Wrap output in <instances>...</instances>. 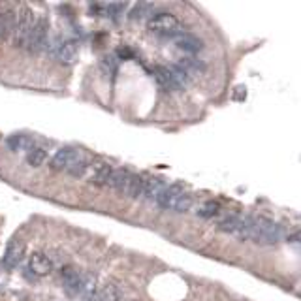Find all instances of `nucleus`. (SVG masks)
<instances>
[{"label": "nucleus", "mask_w": 301, "mask_h": 301, "mask_svg": "<svg viewBox=\"0 0 301 301\" xmlns=\"http://www.w3.org/2000/svg\"><path fill=\"white\" fill-rule=\"evenodd\" d=\"M241 241H254L258 245H277L284 237V230L265 216L245 215L236 234Z\"/></svg>", "instance_id": "obj_1"}, {"label": "nucleus", "mask_w": 301, "mask_h": 301, "mask_svg": "<svg viewBox=\"0 0 301 301\" xmlns=\"http://www.w3.org/2000/svg\"><path fill=\"white\" fill-rule=\"evenodd\" d=\"M155 201L158 203V207L170 209V211H175V213H187L194 203L192 196L187 194L181 187H177V185L166 187L162 192L158 194Z\"/></svg>", "instance_id": "obj_2"}, {"label": "nucleus", "mask_w": 301, "mask_h": 301, "mask_svg": "<svg viewBox=\"0 0 301 301\" xmlns=\"http://www.w3.org/2000/svg\"><path fill=\"white\" fill-rule=\"evenodd\" d=\"M147 29L150 34H157L160 38H175L181 34V21L170 12H160V14L153 15L147 23Z\"/></svg>", "instance_id": "obj_3"}, {"label": "nucleus", "mask_w": 301, "mask_h": 301, "mask_svg": "<svg viewBox=\"0 0 301 301\" xmlns=\"http://www.w3.org/2000/svg\"><path fill=\"white\" fill-rule=\"evenodd\" d=\"M155 78L166 91H179L188 83V76L181 72L177 66H157Z\"/></svg>", "instance_id": "obj_4"}, {"label": "nucleus", "mask_w": 301, "mask_h": 301, "mask_svg": "<svg viewBox=\"0 0 301 301\" xmlns=\"http://www.w3.org/2000/svg\"><path fill=\"white\" fill-rule=\"evenodd\" d=\"M34 12L29 6H21L17 10V25H15L14 36H15V45L25 47L27 45V38H29L30 30L34 27Z\"/></svg>", "instance_id": "obj_5"}, {"label": "nucleus", "mask_w": 301, "mask_h": 301, "mask_svg": "<svg viewBox=\"0 0 301 301\" xmlns=\"http://www.w3.org/2000/svg\"><path fill=\"white\" fill-rule=\"evenodd\" d=\"M47 36H49V23H47V19H36L29 38H27V45H25L27 51L34 53V55L42 53L47 47Z\"/></svg>", "instance_id": "obj_6"}, {"label": "nucleus", "mask_w": 301, "mask_h": 301, "mask_svg": "<svg viewBox=\"0 0 301 301\" xmlns=\"http://www.w3.org/2000/svg\"><path fill=\"white\" fill-rule=\"evenodd\" d=\"M111 172H113V168L106 162H89L85 170V177L89 183H93V185H98V187H108V181L111 177Z\"/></svg>", "instance_id": "obj_7"}, {"label": "nucleus", "mask_w": 301, "mask_h": 301, "mask_svg": "<svg viewBox=\"0 0 301 301\" xmlns=\"http://www.w3.org/2000/svg\"><path fill=\"white\" fill-rule=\"evenodd\" d=\"M81 155H79V150L72 149V147H64V149H60L55 153V157L51 158L49 162V168L51 170H55V172H68L72 164L76 160H79Z\"/></svg>", "instance_id": "obj_8"}, {"label": "nucleus", "mask_w": 301, "mask_h": 301, "mask_svg": "<svg viewBox=\"0 0 301 301\" xmlns=\"http://www.w3.org/2000/svg\"><path fill=\"white\" fill-rule=\"evenodd\" d=\"M23 254H25V243L21 239H12L6 247V252H4V258H2V264L6 269H15L17 265L21 264Z\"/></svg>", "instance_id": "obj_9"}, {"label": "nucleus", "mask_w": 301, "mask_h": 301, "mask_svg": "<svg viewBox=\"0 0 301 301\" xmlns=\"http://www.w3.org/2000/svg\"><path fill=\"white\" fill-rule=\"evenodd\" d=\"M81 277H83V271L76 267V265H64L60 267V279H62V284L68 290V294H79V284H81Z\"/></svg>", "instance_id": "obj_10"}, {"label": "nucleus", "mask_w": 301, "mask_h": 301, "mask_svg": "<svg viewBox=\"0 0 301 301\" xmlns=\"http://www.w3.org/2000/svg\"><path fill=\"white\" fill-rule=\"evenodd\" d=\"M29 269L38 277H45L53 271V260L43 252H34L29 260Z\"/></svg>", "instance_id": "obj_11"}, {"label": "nucleus", "mask_w": 301, "mask_h": 301, "mask_svg": "<svg viewBox=\"0 0 301 301\" xmlns=\"http://www.w3.org/2000/svg\"><path fill=\"white\" fill-rule=\"evenodd\" d=\"M175 45L179 47L181 51H185L188 55H196L203 49V42L201 38L194 36V34H187V32H181L175 36Z\"/></svg>", "instance_id": "obj_12"}, {"label": "nucleus", "mask_w": 301, "mask_h": 301, "mask_svg": "<svg viewBox=\"0 0 301 301\" xmlns=\"http://www.w3.org/2000/svg\"><path fill=\"white\" fill-rule=\"evenodd\" d=\"M57 55L62 64H73L79 57V43L76 40H68V42L60 43Z\"/></svg>", "instance_id": "obj_13"}, {"label": "nucleus", "mask_w": 301, "mask_h": 301, "mask_svg": "<svg viewBox=\"0 0 301 301\" xmlns=\"http://www.w3.org/2000/svg\"><path fill=\"white\" fill-rule=\"evenodd\" d=\"M98 292V279L93 273H83L81 277V284H79V294L83 295L85 299H94Z\"/></svg>", "instance_id": "obj_14"}, {"label": "nucleus", "mask_w": 301, "mask_h": 301, "mask_svg": "<svg viewBox=\"0 0 301 301\" xmlns=\"http://www.w3.org/2000/svg\"><path fill=\"white\" fill-rule=\"evenodd\" d=\"M130 175H132V173L126 172V170H121V168H119V170H113V172H111V177H109L108 181V187L117 190V192L124 194L126 192V187H128Z\"/></svg>", "instance_id": "obj_15"}, {"label": "nucleus", "mask_w": 301, "mask_h": 301, "mask_svg": "<svg viewBox=\"0 0 301 301\" xmlns=\"http://www.w3.org/2000/svg\"><path fill=\"white\" fill-rule=\"evenodd\" d=\"M15 25H17V10L8 8L4 12H0V29H2V38L14 34Z\"/></svg>", "instance_id": "obj_16"}, {"label": "nucleus", "mask_w": 301, "mask_h": 301, "mask_svg": "<svg viewBox=\"0 0 301 301\" xmlns=\"http://www.w3.org/2000/svg\"><path fill=\"white\" fill-rule=\"evenodd\" d=\"M177 68L190 78V76H200V73L205 72V62L200 60V58H196V57H187V58H183L179 64H177Z\"/></svg>", "instance_id": "obj_17"}, {"label": "nucleus", "mask_w": 301, "mask_h": 301, "mask_svg": "<svg viewBox=\"0 0 301 301\" xmlns=\"http://www.w3.org/2000/svg\"><path fill=\"white\" fill-rule=\"evenodd\" d=\"M153 10H155V4H150V2H137L136 6L128 12V19L134 23L150 19L153 17Z\"/></svg>", "instance_id": "obj_18"}, {"label": "nucleus", "mask_w": 301, "mask_h": 301, "mask_svg": "<svg viewBox=\"0 0 301 301\" xmlns=\"http://www.w3.org/2000/svg\"><path fill=\"white\" fill-rule=\"evenodd\" d=\"M166 188V183L160 177H145L143 185V198L147 200H157V196Z\"/></svg>", "instance_id": "obj_19"}, {"label": "nucleus", "mask_w": 301, "mask_h": 301, "mask_svg": "<svg viewBox=\"0 0 301 301\" xmlns=\"http://www.w3.org/2000/svg\"><path fill=\"white\" fill-rule=\"evenodd\" d=\"M143 185H145V177L143 175H130V181H128V187H126V192L124 196H128V198H141L143 196Z\"/></svg>", "instance_id": "obj_20"}, {"label": "nucleus", "mask_w": 301, "mask_h": 301, "mask_svg": "<svg viewBox=\"0 0 301 301\" xmlns=\"http://www.w3.org/2000/svg\"><path fill=\"white\" fill-rule=\"evenodd\" d=\"M96 297L100 301H121V292H119V288L115 286L113 282H106V284H102L98 288Z\"/></svg>", "instance_id": "obj_21"}, {"label": "nucleus", "mask_w": 301, "mask_h": 301, "mask_svg": "<svg viewBox=\"0 0 301 301\" xmlns=\"http://www.w3.org/2000/svg\"><path fill=\"white\" fill-rule=\"evenodd\" d=\"M241 215H228L224 216L220 222L216 224V228L224 232V234H237V230H239V224H241Z\"/></svg>", "instance_id": "obj_22"}, {"label": "nucleus", "mask_w": 301, "mask_h": 301, "mask_svg": "<svg viewBox=\"0 0 301 301\" xmlns=\"http://www.w3.org/2000/svg\"><path fill=\"white\" fill-rule=\"evenodd\" d=\"M8 147L12 150H21V149H32V139L27 134H14L8 137Z\"/></svg>", "instance_id": "obj_23"}, {"label": "nucleus", "mask_w": 301, "mask_h": 301, "mask_svg": "<svg viewBox=\"0 0 301 301\" xmlns=\"http://www.w3.org/2000/svg\"><path fill=\"white\" fill-rule=\"evenodd\" d=\"M47 160V153L40 147H32V149L27 153V164L32 166V168H40V166L45 164Z\"/></svg>", "instance_id": "obj_24"}, {"label": "nucleus", "mask_w": 301, "mask_h": 301, "mask_svg": "<svg viewBox=\"0 0 301 301\" xmlns=\"http://www.w3.org/2000/svg\"><path fill=\"white\" fill-rule=\"evenodd\" d=\"M218 213H220V203H216V201H207L198 209V216L201 218H215Z\"/></svg>", "instance_id": "obj_25"}, {"label": "nucleus", "mask_w": 301, "mask_h": 301, "mask_svg": "<svg viewBox=\"0 0 301 301\" xmlns=\"http://www.w3.org/2000/svg\"><path fill=\"white\" fill-rule=\"evenodd\" d=\"M102 70L104 73H108V76H115L117 73V57L113 55H106V57L102 58Z\"/></svg>", "instance_id": "obj_26"}, {"label": "nucleus", "mask_w": 301, "mask_h": 301, "mask_svg": "<svg viewBox=\"0 0 301 301\" xmlns=\"http://www.w3.org/2000/svg\"><path fill=\"white\" fill-rule=\"evenodd\" d=\"M87 166H89V162H87L85 158L81 157V158H79V160H76V162H73L72 168L68 170V173H70L72 177H83V175H85Z\"/></svg>", "instance_id": "obj_27"}, {"label": "nucleus", "mask_w": 301, "mask_h": 301, "mask_svg": "<svg viewBox=\"0 0 301 301\" xmlns=\"http://www.w3.org/2000/svg\"><path fill=\"white\" fill-rule=\"evenodd\" d=\"M117 55H119L122 60H130V58H134V53H132L128 47H121V49L117 51Z\"/></svg>", "instance_id": "obj_28"}, {"label": "nucleus", "mask_w": 301, "mask_h": 301, "mask_svg": "<svg viewBox=\"0 0 301 301\" xmlns=\"http://www.w3.org/2000/svg\"><path fill=\"white\" fill-rule=\"evenodd\" d=\"M286 241L288 243H297V241H299V234H292V236H288Z\"/></svg>", "instance_id": "obj_29"}, {"label": "nucleus", "mask_w": 301, "mask_h": 301, "mask_svg": "<svg viewBox=\"0 0 301 301\" xmlns=\"http://www.w3.org/2000/svg\"><path fill=\"white\" fill-rule=\"evenodd\" d=\"M0 38H2V29H0Z\"/></svg>", "instance_id": "obj_30"}]
</instances>
